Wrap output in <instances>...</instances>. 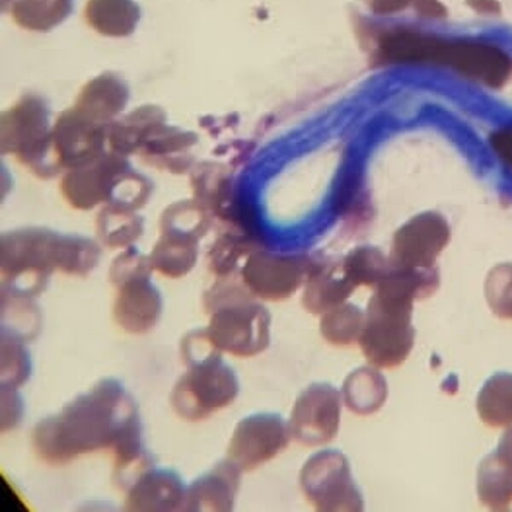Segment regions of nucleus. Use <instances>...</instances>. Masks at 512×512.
I'll use <instances>...</instances> for the list:
<instances>
[{
	"mask_svg": "<svg viewBox=\"0 0 512 512\" xmlns=\"http://www.w3.org/2000/svg\"><path fill=\"white\" fill-rule=\"evenodd\" d=\"M240 471L228 458L216 463L186 488L184 511H232L240 486Z\"/></svg>",
	"mask_w": 512,
	"mask_h": 512,
	"instance_id": "9d476101",
	"label": "nucleus"
},
{
	"mask_svg": "<svg viewBox=\"0 0 512 512\" xmlns=\"http://www.w3.org/2000/svg\"><path fill=\"white\" fill-rule=\"evenodd\" d=\"M466 3L480 15L497 16L501 14V5L497 0H466Z\"/></svg>",
	"mask_w": 512,
	"mask_h": 512,
	"instance_id": "393cba45",
	"label": "nucleus"
},
{
	"mask_svg": "<svg viewBox=\"0 0 512 512\" xmlns=\"http://www.w3.org/2000/svg\"><path fill=\"white\" fill-rule=\"evenodd\" d=\"M341 413L339 391L328 383H313L296 399L289 429L296 442L318 446L338 433Z\"/></svg>",
	"mask_w": 512,
	"mask_h": 512,
	"instance_id": "423d86ee",
	"label": "nucleus"
},
{
	"mask_svg": "<svg viewBox=\"0 0 512 512\" xmlns=\"http://www.w3.org/2000/svg\"><path fill=\"white\" fill-rule=\"evenodd\" d=\"M494 452L502 462L512 468V426L502 435Z\"/></svg>",
	"mask_w": 512,
	"mask_h": 512,
	"instance_id": "a878e982",
	"label": "nucleus"
},
{
	"mask_svg": "<svg viewBox=\"0 0 512 512\" xmlns=\"http://www.w3.org/2000/svg\"><path fill=\"white\" fill-rule=\"evenodd\" d=\"M180 351L187 368L170 397L180 417L201 421L235 400L239 392L236 374L223 361L221 350L205 328L189 331L181 340Z\"/></svg>",
	"mask_w": 512,
	"mask_h": 512,
	"instance_id": "f03ea898",
	"label": "nucleus"
},
{
	"mask_svg": "<svg viewBox=\"0 0 512 512\" xmlns=\"http://www.w3.org/2000/svg\"><path fill=\"white\" fill-rule=\"evenodd\" d=\"M490 142L499 157L512 167V126L494 132Z\"/></svg>",
	"mask_w": 512,
	"mask_h": 512,
	"instance_id": "5701e85b",
	"label": "nucleus"
},
{
	"mask_svg": "<svg viewBox=\"0 0 512 512\" xmlns=\"http://www.w3.org/2000/svg\"><path fill=\"white\" fill-rule=\"evenodd\" d=\"M440 42L433 36L400 30L382 37L380 51L389 62L435 65Z\"/></svg>",
	"mask_w": 512,
	"mask_h": 512,
	"instance_id": "4468645a",
	"label": "nucleus"
},
{
	"mask_svg": "<svg viewBox=\"0 0 512 512\" xmlns=\"http://www.w3.org/2000/svg\"><path fill=\"white\" fill-rule=\"evenodd\" d=\"M409 4L422 17L445 18L448 14L446 7L439 0H408Z\"/></svg>",
	"mask_w": 512,
	"mask_h": 512,
	"instance_id": "b1692460",
	"label": "nucleus"
},
{
	"mask_svg": "<svg viewBox=\"0 0 512 512\" xmlns=\"http://www.w3.org/2000/svg\"><path fill=\"white\" fill-rule=\"evenodd\" d=\"M409 5L408 0H373L372 8L376 13L397 12Z\"/></svg>",
	"mask_w": 512,
	"mask_h": 512,
	"instance_id": "bb28decb",
	"label": "nucleus"
},
{
	"mask_svg": "<svg viewBox=\"0 0 512 512\" xmlns=\"http://www.w3.org/2000/svg\"><path fill=\"white\" fill-rule=\"evenodd\" d=\"M142 436L134 399L116 379L98 382L58 414L40 420L32 445L45 462L60 465L100 449L112 452Z\"/></svg>",
	"mask_w": 512,
	"mask_h": 512,
	"instance_id": "f257e3e1",
	"label": "nucleus"
},
{
	"mask_svg": "<svg viewBox=\"0 0 512 512\" xmlns=\"http://www.w3.org/2000/svg\"><path fill=\"white\" fill-rule=\"evenodd\" d=\"M73 0H16L11 15L23 29L47 32L63 22L71 13Z\"/></svg>",
	"mask_w": 512,
	"mask_h": 512,
	"instance_id": "f3484780",
	"label": "nucleus"
},
{
	"mask_svg": "<svg viewBox=\"0 0 512 512\" xmlns=\"http://www.w3.org/2000/svg\"><path fill=\"white\" fill-rule=\"evenodd\" d=\"M160 313V296L145 283L124 287L114 306L115 321L132 334L149 332L156 325Z\"/></svg>",
	"mask_w": 512,
	"mask_h": 512,
	"instance_id": "9b49d317",
	"label": "nucleus"
},
{
	"mask_svg": "<svg viewBox=\"0 0 512 512\" xmlns=\"http://www.w3.org/2000/svg\"><path fill=\"white\" fill-rule=\"evenodd\" d=\"M127 97L124 81L118 75L106 72L83 87L78 105L91 112L111 113L121 109Z\"/></svg>",
	"mask_w": 512,
	"mask_h": 512,
	"instance_id": "a211bd4d",
	"label": "nucleus"
},
{
	"mask_svg": "<svg viewBox=\"0 0 512 512\" xmlns=\"http://www.w3.org/2000/svg\"><path fill=\"white\" fill-rule=\"evenodd\" d=\"M365 314L352 304L336 306L322 316L320 332L323 338L335 346H349L359 340Z\"/></svg>",
	"mask_w": 512,
	"mask_h": 512,
	"instance_id": "6ab92c4d",
	"label": "nucleus"
},
{
	"mask_svg": "<svg viewBox=\"0 0 512 512\" xmlns=\"http://www.w3.org/2000/svg\"><path fill=\"white\" fill-rule=\"evenodd\" d=\"M479 500L491 510H506L512 503V468L495 452L481 461L477 473Z\"/></svg>",
	"mask_w": 512,
	"mask_h": 512,
	"instance_id": "2eb2a0df",
	"label": "nucleus"
},
{
	"mask_svg": "<svg viewBox=\"0 0 512 512\" xmlns=\"http://www.w3.org/2000/svg\"><path fill=\"white\" fill-rule=\"evenodd\" d=\"M413 299L408 291L392 284L382 285L371 298L358 343L373 366L391 369L410 354L415 338Z\"/></svg>",
	"mask_w": 512,
	"mask_h": 512,
	"instance_id": "7ed1b4c3",
	"label": "nucleus"
},
{
	"mask_svg": "<svg viewBox=\"0 0 512 512\" xmlns=\"http://www.w3.org/2000/svg\"><path fill=\"white\" fill-rule=\"evenodd\" d=\"M13 3V0H1V10L4 12Z\"/></svg>",
	"mask_w": 512,
	"mask_h": 512,
	"instance_id": "cd10ccee",
	"label": "nucleus"
},
{
	"mask_svg": "<svg viewBox=\"0 0 512 512\" xmlns=\"http://www.w3.org/2000/svg\"><path fill=\"white\" fill-rule=\"evenodd\" d=\"M487 302L495 315L512 319V267L500 266L488 276L485 284Z\"/></svg>",
	"mask_w": 512,
	"mask_h": 512,
	"instance_id": "412c9836",
	"label": "nucleus"
},
{
	"mask_svg": "<svg viewBox=\"0 0 512 512\" xmlns=\"http://www.w3.org/2000/svg\"><path fill=\"white\" fill-rule=\"evenodd\" d=\"M140 15V8L133 0H88L84 8L87 24L109 37L132 34Z\"/></svg>",
	"mask_w": 512,
	"mask_h": 512,
	"instance_id": "f8f14e48",
	"label": "nucleus"
},
{
	"mask_svg": "<svg viewBox=\"0 0 512 512\" xmlns=\"http://www.w3.org/2000/svg\"><path fill=\"white\" fill-rule=\"evenodd\" d=\"M477 410L482 421L489 426L512 424L511 373H496L485 382L477 397Z\"/></svg>",
	"mask_w": 512,
	"mask_h": 512,
	"instance_id": "dca6fc26",
	"label": "nucleus"
},
{
	"mask_svg": "<svg viewBox=\"0 0 512 512\" xmlns=\"http://www.w3.org/2000/svg\"><path fill=\"white\" fill-rule=\"evenodd\" d=\"M24 339L10 330L1 328L0 384L17 388L27 381L31 362Z\"/></svg>",
	"mask_w": 512,
	"mask_h": 512,
	"instance_id": "aec40b11",
	"label": "nucleus"
},
{
	"mask_svg": "<svg viewBox=\"0 0 512 512\" xmlns=\"http://www.w3.org/2000/svg\"><path fill=\"white\" fill-rule=\"evenodd\" d=\"M437 65L491 88H501L512 76V58L496 46L476 41L442 42Z\"/></svg>",
	"mask_w": 512,
	"mask_h": 512,
	"instance_id": "6e6552de",
	"label": "nucleus"
},
{
	"mask_svg": "<svg viewBox=\"0 0 512 512\" xmlns=\"http://www.w3.org/2000/svg\"><path fill=\"white\" fill-rule=\"evenodd\" d=\"M205 308L211 314L205 328L213 344L238 357L257 355L270 344V315L258 303L210 292Z\"/></svg>",
	"mask_w": 512,
	"mask_h": 512,
	"instance_id": "20e7f679",
	"label": "nucleus"
},
{
	"mask_svg": "<svg viewBox=\"0 0 512 512\" xmlns=\"http://www.w3.org/2000/svg\"><path fill=\"white\" fill-rule=\"evenodd\" d=\"M186 488L179 475L153 467L127 490L126 511H184Z\"/></svg>",
	"mask_w": 512,
	"mask_h": 512,
	"instance_id": "1a4fd4ad",
	"label": "nucleus"
},
{
	"mask_svg": "<svg viewBox=\"0 0 512 512\" xmlns=\"http://www.w3.org/2000/svg\"><path fill=\"white\" fill-rule=\"evenodd\" d=\"M17 388L1 385V431L13 428L22 417V401Z\"/></svg>",
	"mask_w": 512,
	"mask_h": 512,
	"instance_id": "4be33fe9",
	"label": "nucleus"
},
{
	"mask_svg": "<svg viewBox=\"0 0 512 512\" xmlns=\"http://www.w3.org/2000/svg\"><path fill=\"white\" fill-rule=\"evenodd\" d=\"M290 429L279 414L259 413L242 419L228 445V459L240 470L250 471L282 452Z\"/></svg>",
	"mask_w": 512,
	"mask_h": 512,
	"instance_id": "0eeeda50",
	"label": "nucleus"
},
{
	"mask_svg": "<svg viewBox=\"0 0 512 512\" xmlns=\"http://www.w3.org/2000/svg\"><path fill=\"white\" fill-rule=\"evenodd\" d=\"M346 407L357 415H370L378 411L388 395L387 382L375 368L360 367L353 370L343 383Z\"/></svg>",
	"mask_w": 512,
	"mask_h": 512,
	"instance_id": "ddd939ff",
	"label": "nucleus"
},
{
	"mask_svg": "<svg viewBox=\"0 0 512 512\" xmlns=\"http://www.w3.org/2000/svg\"><path fill=\"white\" fill-rule=\"evenodd\" d=\"M300 486L308 502L322 512H361L364 501L345 455L322 450L312 455L300 471Z\"/></svg>",
	"mask_w": 512,
	"mask_h": 512,
	"instance_id": "39448f33",
	"label": "nucleus"
}]
</instances>
